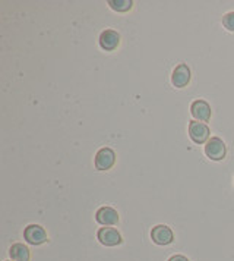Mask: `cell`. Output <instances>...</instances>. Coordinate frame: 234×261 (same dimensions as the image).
<instances>
[{"label": "cell", "instance_id": "cell-1", "mask_svg": "<svg viewBox=\"0 0 234 261\" xmlns=\"http://www.w3.org/2000/svg\"><path fill=\"white\" fill-rule=\"evenodd\" d=\"M211 130L207 123L198 122V120H192L189 123V137L192 138V141L195 144H205L210 141Z\"/></svg>", "mask_w": 234, "mask_h": 261}, {"label": "cell", "instance_id": "cell-2", "mask_svg": "<svg viewBox=\"0 0 234 261\" xmlns=\"http://www.w3.org/2000/svg\"><path fill=\"white\" fill-rule=\"evenodd\" d=\"M225 153H227L225 144L218 137L210 138V141L205 145V154L207 157H210L211 160H222L225 157Z\"/></svg>", "mask_w": 234, "mask_h": 261}, {"label": "cell", "instance_id": "cell-3", "mask_svg": "<svg viewBox=\"0 0 234 261\" xmlns=\"http://www.w3.org/2000/svg\"><path fill=\"white\" fill-rule=\"evenodd\" d=\"M23 238L31 245H41L47 242V232L40 225H30L23 230Z\"/></svg>", "mask_w": 234, "mask_h": 261}, {"label": "cell", "instance_id": "cell-4", "mask_svg": "<svg viewBox=\"0 0 234 261\" xmlns=\"http://www.w3.org/2000/svg\"><path fill=\"white\" fill-rule=\"evenodd\" d=\"M114 163H116V153L108 147L101 148L95 155V167L98 170H108L114 166Z\"/></svg>", "mask_w": 234, "mask_h": 261}, {"label": "cell", "instance_id": "cell-5", "mask_svg": "<svg viewBox=\"0 0 234 261\" xmlns=\"http://www.w3.org/2000/svg\"><path fill=\"white\" fill-rule=\"evenodd\" d=\"M97 238L105 247H116L119 244H122V235L114 227H101L97 232Z\"/></svg>", "mask_w": 234, "mask_h": 261}, {"label": "cell", "instance_id": "cell-6", "mask_svg": "<svg viewBox=\"0 0 234 261\" xmlns=\"http://www.w3.org/2000/svg\"><path fill=\"white\" fill-rule=\"evenodd\" d=\"M151 238L157 245H168V244L173 242L174 233H173V230L168 226L158 225L155 226V227H152Z\"/></svg>", "mask_w": 234, "mask_h": 261}, {"label": "cell", "instance_id": "cell-7", "mask_svg": "<svg viewBox=\"0 0 234 261\" xmlns=\"http://www.w3.org/2000/svg\"><path fill=\"white\" fill-rule=\"evenodd\" d=\"M95 220L103 226H113L119 222V213L113 207H101L95 213Z\"/></svg>", "mask_w": 234, "mask_h": 261}, {"label": "cell", "instance_id": "cell-8", "mask_svg": "<svg viewBox=\"0 0 234 261\" xmlns=\"http://www.w3.org/2000/svg\"><path fill=\"white\" fill-rule=\"evenodd\" d=\"M190 83V69L187 68V65L180 63L179 66H175L171 75V84L175 88H185L187 84Z\"/></svg>", "mask_w": 234, "mask_h": 261}, {"label": "cell", "instance_id": "cell-9", "mask_svg": "<svg viewBox=\"0 0 234 261\" xmlns=\"http://www.w3.org/2000/svg\"><path fill=\"white\" fill-rule=\"evenodd\" d=\"M192 116L199 122H208L211 119V107L205 100H196L190 106Z\"/></svg>", "mask_w": 234, "mask_h": 261}, {"label": "cell", "instance_id": "cell-10", "mask_svg": "<svg viewBox=\"0 0 234 261\" xmlns=\"http://www.w3.org/2000/svg\"><path fill=\"white\" fill-rule=\"evenodd\" d=\"M120 44V36L113 30H105L100 36V46L105 51H113Z\"/></svg>", "mask_w": 234, "mask_h": 261}, {"label": "cell", "instance_id": "cell-11", "mask_svg": "<svg viewBox=\"0 0 234 261\" xmlns=\"http://www.w3.org/2000/svg\"><path fill=\"white\" fill-rule=\"evenodd\" d=\"M12 260L15 261H30V249L23 244H13L9 249Z\"/></svg>", "mask_w": 234, "mask_h": 261}, {"label": "cell", "instance_id": "cell-12", "mask_svg": "<svg viewBox=\"0 0 234 261\" xmlns=\"http://www.w3.org/2000/svg\"><path fill=\"white\" fill-rule=\"evenodd\" d=\"M108 6L116 12H128L132 9L133 2L132 0H110Z\"/></svg>", "mask_w": 234, "mask_h": 261}, {"label": "cell", "instance_id": "cell-13", "mask_svg": "<svg viewBox=\"0 0 234 261\" xmlns=\"http://www.w3.org/2000/svg\"><path fill=\"white\" fill-rule=\"evenodd\" d=\"M222 25H224L228 31H233L234 33V12H228L227 15H224V18H222Z\"/></svg>", "mask_w": 234, "mask_h": 261}, {"label": "cell", "instance_id": "cell-14", "mask_svg": "<svg viewBox=\"0 0 234 261\" xmlns=\"http://www.w3.org/2000/svg\"><path fill=\"white\" fill-rule=\"evenodd\" d=\"M168 261H189L185 255H173Z\"/></svg>", "mask_w": 234, "mask_h": 261}]
</instances>
